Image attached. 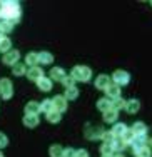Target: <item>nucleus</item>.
<instances>
[{
    "label": "nucleus",
    "instance_id": "f257e3e1",
    "mask_svg": "<svg viewBox=\"0 0 152 157\" xmlns=\"http://www.w3.org/2000/svg\"><path fill=\"white\" fill-rule=\"evenodd\" d=\"M0 15H2L3 20L12 22L13 25L18 24V20H20V3L15 2V0L0 2Z\"/></svg>",
    "mask_w": 152,
    "mask_h": 157
},
{
    "label": "nucleus",
    "instance_id": "f03ea898",
    "mask_svg": "<svg viewBox=\"0 0 152 157\" xmlns=\"http://www.w3.org/2000/svg\"><path fill=\"white\" fill-rule=\"evenodd\" d=\"M70 75L74 77V80H79V82H89L92 77V70L85 65H77L72 69Z\"/></svg>",
    "mask_w": 152,
    "mask_h": 157
},
{
    "label": "nucleus",
    "instance_id": "7ed1b4c3",
    "mask_svg": "<svg viewBox=\"0 0 152 157\" xmlns=\"http://www.w3.org/2000/svg\"><path fill=\"white\" fill-rule=\"evenodd\" d=\"M13 95V85L9 78H0V97L5 100L12 99Z\"/></svg>",
    "mask_w": 152,
    "mask_h": 157
},
{
    "label": "nucleus",
    "instance_id": "20e7f679",
    "mask_svg": "<svg viewBox=\"0 0 152 157\" xmlns=\"http://www.w3.org/2000/svg\"><path fill=\"white\" fill-rule=\"evenodd\" d=\"M129 82H131V75H129V72H125V70H116V72L112 74V84L119 85V87L127 85Z\"/></svg>",
    "mask_w": 152,
    "mask_h": 157
},
{
    "label": "nucleus",
    "instance_id": "39448f33",
    "mask_svg": "<svg viewBox=\"0 0 152 157\" xmlns=\"http://www.w3.org/2000/svg\"><path fill=\"white\" fill-rule=\"evenodd\" d=\"M85 139H90V140H95V139H102V134L104 130L99 129V127H90V125H85Z\"/></svg>",
    "mask_w": 152,
    "mask_h": 157
},
{
    "label": "nucleus",
    "instance_id": "423d86ee",
    "mask_svg": "<svg viewBox=\"0 0 152 157\" xmlns=\"http://www.w3.org/2000/svg\"><path fill=\"white\" fill-rule=\"evenodd\" d=\"M52 104H54V110L60 112V114L67 110V99L64 95H55L52 99Z\"/></svg>",
    "mask_w": 152,
    "mask_h": 157
},
{
    "label": "nucleus",
    "instance_id": "0eeeda50",
    "mask_svg": "<svg viewBox=\"0 0 152 157\" xmlns=\"http://www.w3.org/2000/svg\"><path fill=\"white\" fill-rule=\"evenodd\" d=\"M18 59H20V54H18V50H10L7 52V54H3V63L5 65H15V63H18Z\"/></svg>",
    "mask_w": 152,
    "mask_h": 157
},
{
    "label": "nucleus",
    "instance_id": "6e6552de",
    "mask_svg": "<svg viewBox=\"0 0 152 157\" xmlns=\"http://www.w3.org/2000/svg\"><path fill=\"white\" fill-rule=\"evenodd\" d=\"M147 142H149L147 136H134V137H132V140L129 142V145H131L134 151H137V149H140V147H146Z\"/></svg>",
    "mask_w": 152,
    "mask_h": 157
},
{
    "label": "nucleus",
    "instance_id": "1a4fd4ad",
    "mask_svg": "<svg viewBox=\"0 0 152 157\" xmlns=\"http://www.w3.org/2000/svg\"><path fill=\"white\" fill-rule=\"evenodd\" d=\"M110 80H112V78H110L109 75H105V74L99 75L97 78H95V89H99V90H105V89L112 84Z\"/></svg>",
    "mask_w": 152,
    "mask_h": 157
},
{
    "label": "nucleus",
    "instance_id": "9d476101",
    "mask_svg": "<svg viewBox=\"0 0 152 157\" xmlns=\"http://www.w3.org/2000/svg\"><path fill=\"white\" fill-rule=\"evenodd\" d=\"M125 112L127 114H137L140 109V102L137 99H131V100H125Z\"/></svg>",
    "mask_w": 152,
    "mask_h": 157
},
{
    "label": "nucleus",
    "instance_id": "9b49d317",
    "mask_svg": "<svg viewBox=\"0 0 152 157\" xmlns=\"http://www.w3.org/2000/svg\"><path fill=\"white\" fill-rule=\"evenodd\" d=\"M27 77L34 82H39L40 78L44 77V70L40 69V67H30V69L27 70Z\"/></svg>",
    "mask_w": 152,
    "mask_h": 157
},
{
    "label": "nucleus",
    "instance_id": "f8f14e48",
    "mask_svg": "<svg viewBox=\"0 0 152 157\" xmlns=\"http://www.w3.org/2000/svg\"><path fill=\"white\" fill-rule=\"evenodd\" d=\"M65 70L62 69V67H54V69L50 70V80H57V82H62L65 78Z\"/></svg>",
    "mask_w": 152,
    "mask_h": 157
},
{
    "label": "nucleus",
    "instance_id": "ddd939ff",
    "mask_svg": "<svg viewBox=\"0 0 152 157\" xmlns=\"http://www.w3.org/2000/svg\"><path fill=\"white\" fill-rule=\"evenodd\" d=\"M24 125L28 127V129H35L39 125V115H28L25 114L24 115Z\"/></svg>",
    "mask_w": 152,
    "mask_h": 157
},
{
    "label": "nucleus",
    "instance_id": "4468645a",
    "mask_svg": "<svg viewBox=\"0 0 152 157\" xmlns=\"http://www.w3.org/2000/svg\"><path fill=\"white\" fill-rule=\"evenodd\" d=\"M97 109L101 110L102 114H104V112H107V110H110V109H112V100H110L109 97H105V99H104V97H102V99H99L97 100Z\"/></svg>",
    "mask_w": 152,
    "mask_h": 157
},
{
    "label": "nucleus",
    "instance_id": "2eb2a0df",
    "mask_svg": "<svg viewBox=\"0 0 152 157\" xmlns=\"http://www.w3.org/2000/svg\"><path fill=\"white\" fill-rule=\"evenodd\" d=\"M39 112H40V104L35 102V100H30V102L25 105V114H28V115H39Z\"/></svg>",
    "mask_w": 152,
    "mask_h": 157
},
{
    "label": "nucleus",
    "instance_id": "dca6fc26",
    "mask_svg": "<svg viewBox=\"0 0 152 157\" xmlns=\"http://www.w3.org/2000/svg\"><path fill=\"white\" fill-rule=\"evenodd\" d=\"M105 94H107V97H109L110 100H112V99H117V97H120V87H119V85H116V84H110L109 87L105 89Z\"/></svg>",
    "mask_w": 152,
    "mask_h": 157
},
{
    "label": "nucleus",
    "instance_id": "f3484780",
    "mask_svg": "<svg viewBox=\"0 0 152 157\" xmlns=\"http://www.w3.org/2000/svg\"><path fill=\"white\" fill-rule=\"evenodd\" d=\"M102 117H104V122H107V124H116V122H117V117H119V112L114 110V109H110V110L104 112Z\"/></svg>",
    "mask_w": 152,
    "mask_h": 157
},
{
    "label": "nucleus",
    "instance_id": "a211bd4d",
    "mask_svg": "<svg viewBox=\"0 0 152 157\" xmlns=\"http://www.w3.org/2000/svg\"><path fill=\"white\" fill-rule=\"evenodd\" d=\"M52 62H54V55H52L50 52H47V50L39 52V63H42V65H50Z\"/></svg>",
    "mask_w": 152,
    "mask_h": 157
},
{
    "label": "nucleus",
    "instance_id": "6ab92c4d",
    "mask_svg": "<svg viewBox=\"0 0 152 157\" xmlns=\"http://www.w3.org/2000/svg\"><path fill=\"white\" fill-rule=\"evenodd\" d=\"M132 134L134 136H146L147 134V125L144 124V122H135L134 125H132Z\"/></svg>",
    "mask_w": 152,
    "mask_h": 157
},
{
    "label": "nucleus",
    "instance_id": "aec40b11",
    "mask_svg": "<svg viewBox=\"0 0 152 157\" xmlns=\"http://www.w3.org/2000/svg\"><path fill=\"white\" fill-rule=\"evenodd\" d=\"M12 72H13V75H17V77L27 75V65H25V62H18V63H15V65L12 67Z\"/></svg>",
    "mask_w": 152,
    "mask_h": 157
},
{
    "label": "nucleus",
    "instance_id": "412c9836",
    "mask_svg": "<svg viewBox=\"0 0 152 157\" xmlns=\"http://www.w3.org/2000/svg\"><path fill=\"white\" fill-rule=\"evenodd\" d=\"M129 127L125 125V124H122V122H117V124H114V127H112V130L110 132L114 134V137H122L125 134V130H127Z\"/></svg>",
    "mask_w": 152,
    "mask_h": 157
},
{
    "label": "nucleus",
    "instance_id": "4be33fe9",
    "mask_svg": "<svg viewBox=\"0 0 152 157\" xmlns=\"http://www.w3.org/2000/svg\"><path fill=\"white\" fill-rule=\"evenodd\" d=\"M37 87H39L42 92H49V90H52V80L47 78V77H42L39 82H37Z\"/></svg>",
    "mask_w": 152,
    "mask_h": 157
},
{
    "label": "nucleus",
    "instance_id": "5701e85b",
    "mask_svg": "<svg viewBox=\"0 0 152 157\" xmlns=\"http://www.w3.org/2000/svg\"><path fill=\"white\" fill-rule=\"evenodd\" d=\"M37 63H39V54H35V52H28V54L25 55V65L37 67Z\"/></svg>",
    "mask_w": 152,
    "mask_h": 157
},
{
    "label": "nucleus",
    "instance_id": "b1692460",
    "mask_svg": "<svg viewBox=\"0 0 152 157\" xmlns=\"http://www.w3.org/2000/svg\"><path fill=\"white\" fill-rule=\"evenodd\" d=\"M49 155H50V157H64V147H62V145H59V144L50 145Z\"/></svg>",
    "mask_w": 152,
    "mask_h": 157
},
{
    "label": "nucleus",
    "instance_id": "393cba45",
    "mask_svg": "<svg viewBox=\"0 0 152 157\" xmlns=\"http://www.w3.org/2000/svg\"><path fill=\"white\" fill-rule=\"evenodd\" d=\"M110 145H112V151H114V152H122L125 147H127V144H125V142L122 140L120 137H116V139H114V142H112Z\"/></svg>",
    "mask_w": 152,
    "mask_h": 157
},
{
    "label": "nucleus",
    "instance_id": "a878e982",
    "mask_svg": "<svg viewBox=\"0 0 152 157\" xmlns=\"http://www.w3.org/2000/svg\"><path fill=\"white\" fill-rule=\"evenodd\" d=\"M45 119L49 122H52V124H57V122H60L62 114H60V112H57V110H50L49 114H45Z\"/></svg>",
    "mask_w": 152,
    "mask_h": 157
},
{
    "label": "nucleus",
    "instance_id": "bb28decb",
    "mask_svg": "<svg viewBox=\"0 0 152 157\" xmlns=\"http://www.w3.org/2000/svg\"><path fill=\"white\" fill-rule=\"evenodd\" d=\"M65 99L67 100H75L77 97H79V90H77V87L74 85V87H69V89H65Z\"/></svg>",
    "mask_w": 152,
    "mask_h": 157
},
{
    "label": "nucleus",
    "instance_id": "cd10ccee",
    "mask_svg": "<svg viewBox=\"0 0 152 157\" xmlns=\"http://www.w3.org/2000/svg\"><path fill=\"white\" fill-rule=\"evenodd\" d=\"M12 50V44H10V39L9 37H3L2 40H0V52H3V54H7V52Z\"/></svg>",
    "mask_w": 152,
    "mask_h": 157
},
{
    "label": "nucleus",
    "instance_id": "c85d7f7f",
    "mask_svg": "<svg viewBox=\"0 0 152 157\" xmlns=\"http://www.w3.org/2000/svg\"><path fill=\"white\" fill-rule=\"evenodd\" d=\"M50 110H54V104H52L50 99H45L40 102V112H45V114H49Z\"/></svg>",
    "mask_w": 152,
    "mask_h": 157
},
{
    "label": "nucleus",
    "instance_id": "c756f323",
    "mask_svg": "<svg viewBox=\"0 0 152 157\" xmlns=\"http://www.w3.org/2000/svg\"><path fill=\"white\" fill-rule=\"evenodd\" d=\"M125 107V100L122 99V97H117V99H112V109L114 110H120V109H124Z\"/></svg>",
    "mask_w": 152,
    "mask_h": 157
},
{
    "label": "nucleus",
    "instance_id": "7c9ffc66",
    "mask_svg": "<svg viewBox=\"0 0 152 157\" xmlns=\"http://www.w3.org/2000/svg\"><path fill=\"white\" fill-rule=\"evenodd\" d=\"M0 30L3 32V35H5V33H9V32L13 30V24H12V22H9V20H3L2 24H0Z\"/></svg>",
    "mask_w": 152,
    "mask_h": 157
},
{
    "label": "nucleus",
    "instance_id": "2f4dec72",
    "mask_svg": "<svg viewBox=\"0 0 152 157\" xmlns=\"http://www.w3.org/2000/svg\"><path fill=\"white\" fill-rule=\"evenodd\" d=\"M134 154L135 157H150V149L146 145V147H140L137 151H134Z\"/></svg>",
    "mask_w": 152,
    "mask_h": 157
},
{
    "label": "nucleus",
    "instance_id": "473e14b6",
    "mask_svg": "<svg viewBox=\"0 0 152 157\" xmlns=\"http://www.w3.org/2000/svg\"><path fill=\"white\" fill-rule=\"evenodd\" d=\"M114 139H116V137H114V134L110 132V130H109V132H104L102 134V144H112Z\"/></svg>",
    "mask_w": 152,
    "mask_h": 157
},
{
    "label": "nucleus",
    "instance_id": "72a5a7b5",
    "mask_svg": "<svg viewBox=\"0 0 152 157\" xmlns=\"http://www.w3.org/2000/svg\"><path fill=\"white\" fill-rule=\"evenodd\" d=\"M101 154H102V155L114 154V151H112V145H110V144H102V145H101Z\"/></svg>",
    "mask_w": 152,
    "mask_h": 157
},
{
    "label": "nucleus",
    "instance_id": "f704fd0d",
    "mask_svg": "<svg viewBox=\"0 0 152 157\" xmlns=\"http://www.w3.org/2000/svg\"><path fill=\"white\" fill-rule=\"evenodd\" d=\"M62 84H64V87H65V89H69V87H74L75 80H74V77H72V75H65V78L62 80Z\"/></svg>",
    "mask_w": 152,
    "mask_h": 157
},
{
    "label": "nucleus",
    "instance_id": "c9c22d12",
    "mask_svg": "<svg viewBox=\"0 0 152 157\" xmlns=\"http://www.w3.org/2000/svg\"><path fill=\"white\" fill-rule=\"evenodd\" d=\"M132 137H134V134H132V130H131V129H127V130H125V134H124V136L120 137V139H122V140L125 142V144L129 145V142L132 140Z\"/></svg>",
    "mask_w": 152,
    "mask_h": 157
},
{
    "label": "nucleus",
    "instance_id": "e433bc0d",
    "mask_svg": "<svg viewBox=\"0 0 152 157\" xmlns=\"http://www.w3.org/2000/svg\"><path fill=\"white\" fill-rule=\"evenodd\" d=\"M7 144H9V139H7V136L3 132H0V149L7 147Z\"/></svg>",
    "mask_w": 152,
    "mask_h": 157
},
{
    "label": "nucleus",
    "instance_id": "4c0bfd02",
    "mask_svg": "<svg viewBox=\"0 0 152 157\" xmlns=\"http://www.w3.org/2000/svg\"><path fill=\"white\" fill-rule=\"evenodd\" d=\"M64 157H75V151L72 147H65L64 149Z\"/></svg>",
    "mask_w": 152,
    "mask_h": 157
},
{
    "label": "nucleus",
    "instance_id": "58836bf2",
    "mask_svg": "<svg viewBox=\"0 0 152 157\" xmlns=\"http://www.w3.org/2000/svg\"><path fill=\"white\" fill-rule=\"evenodd\" d=\"M75 157H90V155L85 149H79V151H75Z\"/></svg>",
    "mask_w": 152,
    "mask_h": 157
},
{
    "label": "nucleus",
    "instance_id": "ea45409f",
    "mask_svg": "<svg viewBox=\"0 0 152 157\" xmlns=\"http://www.w3.org/2000/svg\"><path fill=\"white\" fill-rule=\"evenodd\" d=\"M3 37H5V35H3V32H2V30H0V40H2V39H3Z\"/></svg>",
    "mask_w": 152,
    "mask_h": 157
},
{
    "label": "nucleus",
    "instance_id": "a19ab883",
    "mask_svg": "<svg viewBox=\"0 0 152 157\" xmlns=\"http://www.w3.org/2000/svg\"><path fill=\"white\" fill-rule=\"evenodd\" d=\"M101 157H114V154H109V155H101Z\"/></svg>",
    "mask_w": 152,
    "mask_h": 157
},
{
    "label": "nucleus",
    "instance_id": "79ce46f5",
    "mask_svg": "<svg viewBox=\"0 0 152 157\" xmlns=\"http://www.w3.org/2000/svg\"><path fill=\"white\" fill-rule=\"evenodd\" d=\"M114 157H124V155H120V154H117V155H114Z\"/></svg>",
    "mask_w": 152,
    "mask_h": 157
},
{
    "label": "nucleus",
    "instance_id": "37998d69",
    "mask_svg": "<svg viewBox=\"0 0 152 157\" xmlns=\"http://www.w3.org/2000/svg\"><path fill=\"white\" fill-rule=\"evenodd\" d=\"M2 22H3V18H2V15H0V24H2Z\"/></svg>",
    "mask_w": 152,
    "mask_h": 157
},
{
    "label": "nucleus",
    "instance_id": "c03bdc74",
    "mask_svg": "<svg viewBox=\"0 0 152 157\" xmlns=\"http://www.w3.org/2000/svg\"><path fill=\"white\" fill-rule=\"evenodd\" d=\"M0 157H3V154H2V152H0Z\"/></svg>",
    "mask_w": 152,
    "mask_h": 157
},
{
    "label": "nucleus",
    "instance_id": "a18cd8bd",
    "mask_svg": "<svg viewBox=\"0 0 152 157\" xmlns=\"http://www.w3.org/2000/svg\"><path fill=\"white\" fill-rule=\"evenodd\" d=\"M150 142H152V140H150Z\"/></svg>",
    "mask_w": 152,
    "mask_h": 157
}]
</instances>
